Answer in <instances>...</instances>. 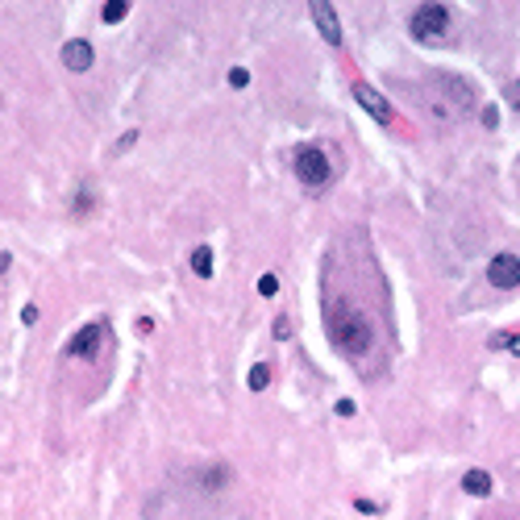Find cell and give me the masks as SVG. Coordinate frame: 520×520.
<instances>
[{
  "label": "cell",
  "mask_w": 520,
  "mask_h": 520,
  "mask_svg": "<svg viewBox=\"0 0 520 520\" xmlns=\"http://www.w3.org/2000/svg\"><path fill=\"white\" fill-rule=\"evenodd\" d=\"M92 63H96L92 42L75 38V42H67V46H63V67H67V71H92Z\"/></svg>",
  "instance_id": "cell-8"
},
{
  "label": "cell",
  "mask_w": 520,
  "mask_h": 520,
  "mask_svg": "<svg viewBox=\"0 0 520 520\" xmlns=\"http://www.w3.org/2000/svg\"><path fill=\"white\" fill-rule=\"evenodd\" d=\"M296 175H300V184H308V188H325L333 179L329 154L321 146H300L296 150Z\"/></svg>",
  "instance_id": "cell-3"
},
{
  "label": "cell",
  "mask_w": 520,
  "mask_h": 520,
  "mask_svg": "<svg viewBox=\"0 0 520 520\" xmlns=\"http://www.w3.org/2000/svg\"><path fill=\"white\" fill-rule=\"evenodd\" d=\"M229 84H234V88H246V84H250V71H246V67H234V71H229Z\"/></svg>",
  "instance_id": "cell-15"
},
{
  "label": "cell",
  "mask_w": 520,
  "mask_h": 520,
  "mask_svg": "<svg viewBox=\"0 0 520 520\" xmlns=\"http://www.w3.org/2000/svg\"><path fill=\"white\" fill-rule=\"evenodd\" d=\"M100 341H104V321H92V325H84V329L67 341V354L71 358H92L96 350H100Z\"/></svg>",
  "instance_id": "cell-6"
},
{
  "label": "cell",
  "mask_w": 520,
  "mask_h": 520,
  "mask_svg": "<svg viewBox=\"0 0 520 520\" xmlns=\"http://www.w3.org/2000/svg\"><path fill=\"white\" fill-rule=\"evenodd\" d=\"M125 13H129V4H125V0H109V4L100 9V17H104L109 25H117L121 17H125Z\"/></svg>",
  "instance_id": "cell-12"
},
{
  "label": "cell",
  "mask_w": 520,
  "mask_h": 520,
  "mask_svg": "<svg viewBox=\"0 0 520 520\" xmlns=\"http://www.w3.org/2000/svg\"><path fill=\"white\" fill-rule=\"evenodd\" d=\"M287 333H291V321H287V316H279V321H275V337H287Z\"/></svg>",
  "instance_id": "cell-20"
},
{
  "label": "cell",
  "mask_w": 520,
  "mask_h": 520,
  "mask_svg": "<svg viewBox=\"0 0 520 520\" xmlns=\"http://www.w3.org/2000/svg\"><path fill=\"white\" fill-rule=\"evenodd\" d=\"M191 271H196L200 279H213V250H209V246H196V250H191Z\"/></svg>",
  "instance_id": "cell-10"
},
{
  "label": "cell",
  "mask_w": 520,
  "mask_h": 520,
  "mask_svg": "<svg viewBox=\"0 0 520 520\" xmlns=\"http://www.w3.org/2000/svg\"><path fill=\"white\" fill-rule=\"evenodd\" d=\"M491 346H512V354H520V337H512V333H499V337H491Z\"/></svg>",
  "instance_id": "cell-13"
},
{
  "label": "cell",
  "mask_w": 520,
  "mask_h": 520,
  "mask_svg": "<svg viewBox=\"0 0 520 520\" xmlns=\"http://www.w3.org/2000/svg\"><path fill=\"white\" fill-rule=\"evenodd\" d=\"M325 337L341 350L346 358H362L375 350V321L362 304H350V300H329L325 304Z\"/></svg>",
  "instance_id": "cell-1"
},
{
  "label": "cell",
  "mask_w": 520,
  "mask_h": 520,
  "mask_svg": "<svg viewBox=\"0 0 520 520\" xmlns=\"http://www.w3.org/2000/svg\"><path fill=\"white\" fill-rule=\"evenodd\" d=\"M337 416H354V400H337Z\"/></svg>",
  "instance_id": "cell-21"
},
{
  "label": "cell",
  "mask_w": 520,
  "mask_h": 520,
  "mask_svg": "<svg viewBox=\"0 0 520 520\" xmlns=\"http://www.w3.org/2000/svg\"><path fill=\"white\" fill-rule=\"evenodd\" d=\"M275 291H279V279H275V275H262V279H259V296H275Z\"/></svg>",
  "instance_id": "cell-14"
},
{
  "label": "cell",
  "mask_w": 520,
  "mask_h": 520,
  "mask_svg": "<svg viewBox=\"0 0 520 520\" xmlns=\"http://www.w3.org/2000/svg\"><path fill=\"white\" fill-rule=\"evenodd\" d=\"M508 104L520 113V79H516V84H508Z\"/></svg>",
  "instance_id": "cell-16"
},
{
  "label": "cell",
  "mask_w": 520,
  "mask_h": 520,
  "mask_svg": "<svg viewBox=\"0 0 520 520\" xmlns=\"http://www.w3.org/2000/svg\"><path fill=\"white\" fill-rule=\"evenodd\" d=\"M246 383H250V391H266V383H271V366H266V362H254Z\"/></svg>",
  "instance_id": "cell-11"
},
{
  "label": "cell",
  "mask_w": 520,
  "mask_h": 520,
  "mask_svg": "<svg viewBox=\"0 0 520 520\" xmlns=\"http://www.w3.org/2000/svg\"><path fill=\"white\" fill-rule=\"evenodd\" d=\"M412 38L416 42H437V38H446L449 34V4H421L416 13H412Z\"/></svg>",
  "instance_id": "cell-2"
},
{
  "label": "cell",
  "mask_w": 520,
  "mask_h": 520,
  "mask_svg": "<svg viewBox=\"0 0 520 520\" xmlns=\"http://www.w3.org/2000/svg\"><path fill=\"white\" fill-rule=\"evenodd\" d=\"M483 125H487V129H496V125H499V109H483Z\"/></svg>",
  "instance_id": "cell-18"
},
{
  "label": "cell",
  "mask_w": 520,
  "mask_h": 520,
  "mask_svg": "<svg viewBox=\"0 0 520 520\" xmlns=\"http://www.w3.org/2000/svg\"><path fill=\"white\" fill-rule=\"evenodd\" d=\"M34 321H38V308L25 304V308H21V325H34Z\"/></svg>",
  "instance_id": "cell-19"
},
{
  "label": "cell",
  "mask_w": 520,
  "mask_h": 520,
  "mask_svg": "<svg viewBox=\"0 0 520 520\" xmlns=\"http://www.w3.org/2000/svg\"><path fill=\"white\" fill-rule=\"evenodd\" d=\"M138 142V129H129V134H121L117 138V150H129V146Z\"/></svg>",
  "instance_id": "cell-17"
},
{
  "label": "cell",
  "mask_w": 520,
  "mask_h": 520,
  "mask_svg": "<svg viewBox=\"0 0 520 520\" xmlns=\"http://www.w3.org/2000/svg\"><path fill=\"white\" fill-rule=\"evenodd\" d=\"M354 100L379 121V125H387V121H391V104H387V96L375 92L371 84H354Z\"/></svg>",
  "instance_id": "cell-7"
},
{
  "label": "cell",
  "mask_w": 520,
  "mask_h": 520,
  "mask_svg": "<svg viewBox=\"0 0 520 520\" xmlns=\"http://www.w3.org/2000/svg\"><path fill=\"white\" fill-rule=\"evenodd\" d=\"M308 13H312L316 29H321V38H325L333 50L341 46V21H337V9H333V4H325V0H312V4H308Z\"/></svg>",
  "instance_id": "cell-5"
},
{
  "label": "cell",
  "mask_w": 520,
  "mask_h": 520,
  "mask_svg": "<svg viewBox=\"0 0 520 520\" xmlns=\"http://www.w3.org/2000/svg\"><path fill=\"white\" fill-rule=\"evenodd\" d=\"M462 491H466V496H491V474L487 471H466L462 474Z\"/></svg>",
  "instance_id": "cell-9"
},
{
  "label": "cell",
  "mask_w": 520,
  "mask_h": 520,
  "mask_svg": "<svg viewBox=\"0 0 520 520\" xmlns=\"http://www.w3.org/2000/svg\"><path fill=\"white\" fill-rule=\"evenodd\" d=\"M487 284L499 287V291L520 287V259H516V254H508V250L491 254V262H487Z\"/></svg>",
  "instance_id": "cell-4"
}]
</instances>
